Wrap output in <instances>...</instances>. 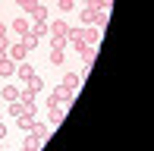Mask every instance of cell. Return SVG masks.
I'll list each match as a JSON object with an SVG mask.
<instances>
[{
	"label": "cell",
	"instance_id": "52a82bcc",
	"mask_svg": "<svg viewBox=\"0 0 154 151\" xmlns=\"http://www.w3.org/2000/svg\"><path fill=\"white\" fill-rule=\"evenodd\" d=\"M97 38H101V35H97V29H94V25H85V29H82V41H85V44L97 47Z\"/></svg>",
	"mask_w": 154,
	"mask_h": 151
},
{
	"label": "cell",
	"instance_id": "ffe728a7",
	"mask_svg": "<svg viewBox=\"0 0 154 151\" xmlns=\"http://www.w3.org/2000/svg\"><path fill=\"white\" fill-rule=\"evenodd\" d=\"M16 3H19V6H22V10H25V13H32V10H35V3H38V0H16Z\"/></svg>",
	"mask_w": 154,
	"mask_h": 151
},
{
	"label": "cell",
	"instance_id": "3957f363",
	"mask_svg": "<svg viewBox=\"0 0 154 151\" xmlns=\"http://www.w3.org/2000/svg\"><path fill=\"white\" fill-rule=\"evenodd\" d=\"M66 32H69L66 19H54V22H47V35H51V38H66Z\"/></svg>",
	"mask_w": 154,
	"mask_h": 151
},
{
	"label": "cell",
	"instance_id": "603a6c76",
	"mask_svg": "<svg viewBox=\"0 0 154 151\" xmlns=\"http://www.w3.org/2000/svg\"><path fill=\"white\" fill-rule=\"evenodd\" d=\"M0 38H6V25L3 22H0Z\"/></svg>",
	"mask_w": 154,
	"mask_h": 151
},
{
	"label": "cell",
	"instance_id": "ba28073f",
	"mask_svg": "<svg viewBox=\"0 0 154 151\" xmlns=\"http://www.w3.org/2000/svg\"><path fill=\"white\" fill-rule=\"evenodd\" d=\"M0 76H3V79H13V76H16V63H13L10 57L0 60Z\"/></svg>",
	"mask_w": 154,
	"mask_h": 151
},
{
	"label": "cell",
	"instance_id": "277c9868",
	"mask_svg": "<svg viewBox=\"0 0 154 151\" xmlns=\"http://www.w3.org/2000/svg\"><path fill=\"white\" fill-rule=\"evenodd\" d=\"M32 76H35V66H32V63H25V60H22V63H16V79L29 82Z\"/></svg>",
	"mask_w": 154,
	"mask_h": 151
},
{
	"label": "cell",
	"instance_id": "4fadbf2b",
	"mask_svg": "<svg viewBox=\"0 0 154 151\" xmlns=\"http://www.w3.org/2000/svg\"><path fill=\"white\" fill-rule=\"evenodd\" d=\"M63 85H66V88H72V91H75V88L82 85V76H79V72H66V76H63Z\"/></svg>",
	"mask_w": 154,
	"mask_h": 151
},
{
	"label": "cell",
	"instance_id": "8fae6325",
	"mask_svg": "<svg viewBox=\"0 0 154 151\" xmlns=\"http://www.w3.org/2000/svg\"><path fill=\"white\" fill-rule=\"evenodd\" d=\"M63 116H66V107L54 104V107H51V126H60V123H63Z\"/></svg>",
	"mask_w": 154,
	"mask_h": 151
},
{
	"label": "cell",
	"instance_id": "30bf717a",
	"mask_svg": "<svg viewBox=\"0 0 154 151\" xmlns=\"http://www.w3.org/2000/svg\"><path fill=\"white\" fill-rule=\"evenodd\" d=\"M29 29H32V22H29V19H25V16H19V19H13V32H16L19 38H22V35H25V32H29Z\"/></svg>",
	"mask_w": 154,
	"mask_h": 151
},
{
	"label": "cell",
	"instance_id": "2e32d148",
	"mask_svg": "<svg viewBox=\"0 0 154 151\" xmlns=\"http://www.w3.org/2000/svg\"><path fill=\"white\" fill-rule=\"evenodd\" d=\"M32 123H35V116H19V120H16V126L22 129V132H32Z\"/></svg>",
	"mask_w": 154,
	"mask_h": 151
},
{
	"label": "cell",
	"instance_id": "44dd1931",
	"mask_svg": "<svg viewBox=\"0 0 154 151\" xmlns=\"http://www.w3.org/2000/svg\"><path fill=\"white\" fill-rule=\"evenodd\" d=\"M51 47H66V38H51Z\"/></svg>",
	"mask_w": 154,
	"mask_h": 151
},
{
	"label": "cell",
	"instance_id": "cb8c5ba5",
	"mask_svg": "<svg viewBox=\"0 0 154 151\" xmlns=\"http://www.w3.org/2000/svg\"><path fill=\"white\" fill-rule=\"evenodd\" d=\"M3 57H6V51H0V60H3Z\"/></svg>",
	"mask_w": 154,
	"mask_h": 151
},
{
	"label": "cell",
	"instance_id": "5b68a950",
	"mask_svg": "<svg viewBox=\"0 0 154 151\" xmlns=\"http://www.w3.org/2000/svg\"><path fill=\"white\" fill-rule=\"evenodd\" d=\"M51 129H54V126H51V123H38V120H35V123H32V135H38V139H41V142H44V139H47V135H51Z\"/></svg>",
	"mask_w": 154,
	"mask_h": 151
},
{
	"label": "cell",
	"instance_id": "d6986e66",
	"mask_svg": "<svg viewBox=\"0 0 154 151\" xmlns=\"http://www.w3.org/2000/svg\"><path fill=\"white\" fill-rule=\"evenodd\" d=\"M57 6H60V13H69V10H75V0H57Z\"/></svg>",
	"mask_w": 154,
	"mask_h": 151
},
{
	"label": "cell",
	"instance_id": "7402d4cb",
	"mask_svg": "<svg viewBox=\"0 0 154 151\" xmlns=\"http://www.w3.org/2000/svg\"><path fill=\"white\" fill-rule=\"evenodd\" d=\"M3 135H6V126H3V120H0V139H3Z\"/></svg>",
	"mask_w": 154,
	"mask_h": 151
},
{
	"label": "cell",
	"instance_id": "7c38bea8",
	"mask_svg": "<svg viewBox=\"0 0 154 151\" xmlns=\"http://www.w3.org/2000/svg\"><path fill=\"white\" fill-rule=\"evenodd\" d=\"M32 22H47V6H44V3H35V10H32Z\"/></svg>",
	"mask_w": 154,
	"mask_h": 151
},
{
	"label": "cell",
	"instance_id": "6da1fadb",
	"mask_svg": "<svg viewBox=\"0 0 154 151\" xmlns=\"http://www.w3.org/2000/svg\"><path fill=\"white\" fill-rule=\"evenodd\" d=\"M54 104H60V107H69L72 104V88H66V85H57L51 91V98H47V107H54Z\"/></svg>",
	"mask_w": 154,
	"mask_h": 151
},
{
	"label": "cell",
	"instance_id": "9c48e42d",
	"mask_svg": "<svg viewBox=\"0 0 154 151\" xmlns=\"http://www.w3.org/2000/svg\"><path fill=\"white\" fill-rule=\"evenodd\" d=\"M25 88H29V91H32V94H41V91H44V79H41V76H38V72H35V76H32V79H29V82H25Z\"/></svg>",
	"mask_w": 154,
	"mask_h": 151
},
{
	"label": "cell",
	"instance_id": "5bb4252c",
	"mask_svg": "<svg viewBox=\"0 0 154 151\" xmlns=\"http://www.w3.org/2000/svg\"><path fill=\"white\" fill-rule=\"evenodd\" d=\"M0 98L3 101H19V88L16 85H3L0 88Z\"/></svg>",
	"mask_w": 154,
	"mask_h": 151
},
{
	"label": "cell",
	"instance_id": "7a4b0ae2",
	"mask_svg": "<svg viewBox=\"0 0 154 151\" xmlns=\"http://www.w3.org/2000/svg\"><path fill=\"white\" fill-rule=\"evenodd\" d=\"M6 57H10L13 63H22V60L29 57V47H25L22 41H16V44H10V47H6Z\"/></svg>",
	"mask_w": 154,
	"mask_h": 151
},
{
	"label": "cell",
	"instance_id": "d4e9b609",
	"mask_svg": "<svg viewBox=\"0 0 154 151\" xmlns=\"http://www.w3.org/2000/svg\"><path fill=\"white\" fill-rule=\"evenodd\" d=\"M0 120H3V110H0Z\"/></svg>",
	"mask_w": 154,
	"mask_h": 151
},
{
	"label": "cell",
	"instance_id": "4316f807",
	"mask_svg": "<svg viewBox=\"0 0 154 151\" xmlns=\"http://www.w3.org/2000/svg\"><path fill=\"white\" fill-rule=\"evenodd\" d=\"M0 151H3V148H0Z\"/></svg>",
	"mask_w": 154,
	"mask_h": 151
},
{
	"label": "cell",
	"instance_id": "9a60e30c",
	"mask_svg": "<svg viewBox=\"0 0 154 151\" xmlns=\"http://www.w3.org/2000/svg\"><path fill=\"white\" fill-rule=\"evenodd\" d=\"M38 41H41V38L35 35V32H25V35H22V44L29 47V51H32V47H38Z\"/></svg>",
	"mask_w": 154,
	"mask_h": 151
},
{
	"label": "cell",
	"instance_id": "ac0fdd59",
	"mask_svg": "<svg viewBox=\"0 0 154 151\" xmlns=\"http://www.w3.org/2000/svg\"><path fill=\"white\" fill-rule=\"evenodd\" d=\"M22 148H29V151H38V148H41V139H38V135H29Z\"/></svg>",
	"mask_w": 154,
	"mask_h": 151
},
{
	"label": "cell",
	"instance_id": "484cf974",
	"mask_svg": "<svg viewBox=\"0 0 154 151\" xmlns=\"http://www.w3.org/2000/svg\"><path fill=\"white\" fill-rule=\"evenodd\" d=\"M22 151H29V148H22Z\"/></svg>",
	"mask_w": 154,
	"mask_h": 151
},
{
	"label": "cell",
	"instance_id": "8992f818",
	"mask_svg": "<svg viewBox=\"0 0 154 151\" xmlns=\"http://www.w3.org/2000/svg\"><path fill=\"white\" fill-rule=\"evenodd\" d=\"M79 19H82V25H94V19H97V10L94 6H82V13H79Z\"/></svg>",
	"mask_w": 154,
	"mask_h": 151
},
{
	"label": "cell",
	"instance_id": "e0dca14e",
	"mask_svg": "<svg viewBox=\"0 0 154 151\" xmlns=\"http://www.w3.org/2000/svg\"><path fill=\"white\" fill-rule=\"evenodd\" d=\"M51 63H54V66L63 63V47H51Z\"/></svg>",
	"mask_w": 154,
	"mask_h": 151
}]
</instances>
